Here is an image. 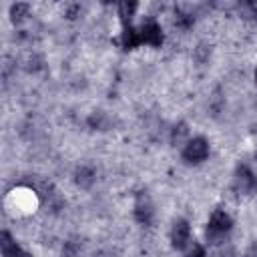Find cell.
<instances>
[{"label": "cell", "mask_w": 257, "mask_h": 257, "mask_svg": "<svg viewBox=\"0 0 257 257\" xmlns=\"http://www.w3.org/2000/svg\"><path fill=\"white\" fill-rule=\"evenodd\" d=\"M153 215H155V209H153L151 197L147 193H139L135 201V219L143 225H149L153 221Z\"/></svg>", "instance_id": "3957f363"}, {"label": "cell", "mask_w": 257, "mask_h": 257, "mask_svg": "<svg viewBox=\"0 0 257 257\" xmlns=\"http://www.w3.org/2000/svg\"><path fill=\"white\" fill-rule=\"evenodd\" d=\"M139 36H141V42H147L151 46H161V42H163V32H161V26L157 22L143 24L139 30Z\"/></svg>", "instance_id": "8992f818"}, {"label": "cell", "mask_w": 257, "mask_h": 257, "mask_svg": "<svg viewBox=\"0 0 257 257\" xmlns=\"http://www.w3.org/2000/svg\"><path fill=\"white\" fill-rule=\"evenodd\" d=\"M10 14H12V20L14 22H22L28 14V4H14L10 8Z\"/></svg>", "instance_id": "9c48e42d"}, {"label": "cell", "mask_w": 257, "mask_h": 257, "mask_svg": "<svg viewBox=\"0 0 257 257\" xmlns=\"http://www.w3.org/2000/svg\"><path fill=\"white\" fill-rule=\"evenodd\" d=\"M0 245H2L4 257H30V253H26L22 247L16 245V241H12V237H10L8 231H4L0 235Z\"/></svg>", "instance_id": "52a82bcc"}, {"label": "cell", "mask_w": 257, "mask_h": 257, "mask_svg": "<svg viewBox=\"0 0 257 257\" xmlns=\"http://www.w3.org/2000/svg\"><path fill=\"white\" fill-rule=\"evenodd\" d=\"M255 84H257V68H255Z\"/></svg>", "instance_id": "7c38bea8"}, {"label": "cell", "mask_w": 257, "mask_h": 257, "mask_svg": "<svg viewBox=\"0 0 257 257\" xmlns=\"http://www.w3.org/2000/svg\"><path fill=\"white\" fill-rule=\"evenodd\" d=\"M185 257H207V253H205V249H203L201 243H191L189 245V251L185 253Z\"/></svg>", "instance_id": "8fae6325"}, {"label": "cell", "mask_w": 257, "mask_h": 257, "mask_svg": "<svg viewBox=\"0 0 257 257\" xmlns=\"http://www.w3.org/2000/svg\"><path fill=\"white\" fill-rule=\"evenodd\" d=\"M92 181H94V173H92V169H88V167H80V169L76 171V183H78L80 187H90Z\"/></svg>", "instance_id": "ba28073f"}, {"label": "cell", "mask_w": 257, "mask_h": 257, "mask_svg": "<svg viewBox=\"0 0 257 257\" xmlns=\"http://www.w3.org/2000/svg\"><path fill=\"white\" fill-rule=\"evenodd\" d=\"M135 10H137V4L135 2H122V4H118V12H120V16H122L124 22H126V18L133 16Z\"/></svg>", "instance_id": "30bf717a"}, {"label": "cell", "mask_w": 257, "mask_h": 257, "mask_svg": "<svg viewBox=\"0 0 257 257\" xmlns=\"http://www.w3.org/2000/svg\"><path fill=\"white\" fill-rule=\"evenodd\" d=\"M209 157V143L203 137L191 139L183 149V159L187 163H201Z\"/></svg>", "instance_id": "7a4b0ae2"}, {"label": "cell", "mask_w": 257, "mask_h": 257, "mask_svg": "<svg viewBox=\"0 0 257 257\" xmlns=\"http://www.w3.org/2000/svg\"><path fill=\"white\" fill-rule=\"evenodd\" d=\"M171 241H173V247H175V249H185V247L191 245V227H189L187 221L179 219V221L173 225Z\"/></svg>", "instance_id": "277c9868"}, {"label": "cell", "mask_w": 257, "mask_h": 257, "mask_svg": "<svg viewBox=\"0 0 257 257\" xmlns=\"http://www.w3.org/2000/svg\"><path fill=\"white\" fill-rule=\"evenodd\" d=\"M231 225H233V221L225 211H215L207 225V237L213 241H219L221 237H225V233L231 231Z\"/></svg>", "instance_id": "6da1fadb"}, {"label": "cell", "mask_w": 257, "mask_h": 257, "mask_svg": "<svg viewBox=\"0 0 257 257\" xmlns=\"http://www.w3.org/2000/svg\"><path fill=\"white\" fill-rule=\"evenodd\" d=\"M235 187L241 191V193H257V177L247 169V167H239L237 173H235Z\"/></svg>", "instance_id": "5b68a950"}]
</instances>
